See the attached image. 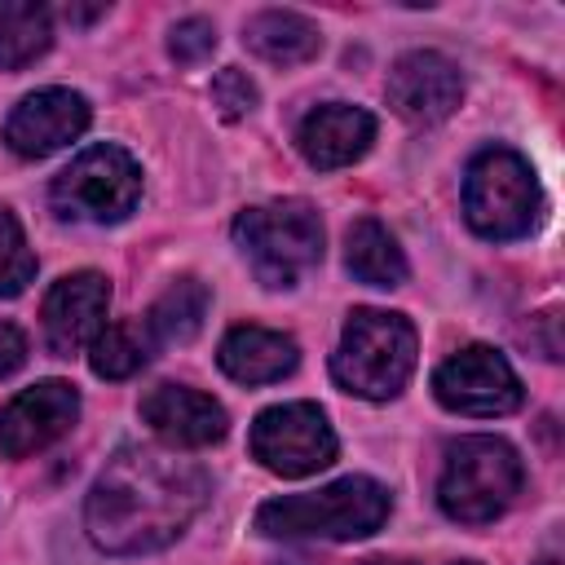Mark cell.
<instances>
[{"instance_id":"obj_5","label":"cell","mask_w":565,"mask_h":565,"mask_svg":"<svg viewBox=\"0 0 565 565\" xmlns=\"http://www.w3.org/2000/svg\"><path fill=\"white\" fill-rule=\"evenodd\" d=\"M234 243L265 287H291L322 260V221L305 199H278L238 212Z\"/></svg>"},{"instance_id":"obj_7","label":"cell","mask_w":565,"mask_h":565,"mask_svg":"<svg viewBox=\"0 0 565 565\" xmlns=\"http://www.w3.org/2000/svg\"><path fill=\"white\" fill-rule=\"evenodd\" d=\"M141 199V168L119 146H93L53 181V207L71 221H124Z\"/></svg>"},{"instance_id":"obj_16","label":"cell","mask_w":565,"mask_h":565,"mask_svg":"<svg viewBox=\"0 0 565 565\" xmlns=\"http://www.w3.org/2000/svg\"><path fill=\"white\" fill-rule=\"evenodd\" d=\"M221 371L238 384H269V380H282L296 371L300 362V349L291 335L282 331H269V327H234L225 340H221Z\"/></svg>"},{"instance_id":"obj_9","label":"cell","mask_w":565,"mask_h":565,"mask_svg":"<svg viewBox=\"0 0 565 565\" xmlns=\"http://www.w3.org/2000/svg\"><path fill=\"white\" fill-rule=\"evenodd\" d=\"M433 393L459 415H508L521 406V380L512 362L490 344H468L433 375Z\"/></svg>"},{"instance_id":"obj_2","label":"cell","mask_w":565,"mask_h":565,"mask_svg":"<svg viewBox=\"0 0 565 565\" xmlns=\"http://www.w3.org/2000/svg\"><path fill=\"white\" fill-rule=\"evenodd\" d=\"M388 490L371 477H340L322 490L260 503L256 530L269 539H366L388 521Z\"/></svg>"},{"instance_id":"obj_24","label":"cell","mask_w":565,"mask_h":565,"mask_svg":"<svg viewBox=\"0 0 565 565\" xmlns=\"http://www.w3.org/2000/svg\"><path fill=\"white\" fill-rule=\"evenodd\" d=\"M212 49H216V26H212L207 18H181V22L172 26L168 53H172L177 62L194 66V62H203V57H207Z\"/></svg>"},{"instance_id":"obj_18","label":"cell","mask_w":565,"mask_h":565,"mask_svg":"<svg viewBox=\"0 0 565 565\" xmlns=\"http://www.w3.org/2000/svg\"><path fill=\"white\" fill-rule=\"evenodd\" d=\"M344 265L366 287H402L406 282V256H402L397 238L375 216H362V221L349 225V234H344Z\"/></svg>"},{"instance_id":"obj_27","label":"cell","mask_w":565,"mask_h":565,"mask_svg":"<svg viewBox=\"0 0 565 565\" xmlns=\"http://www.w3.org/2000/svg\"><path fill=\"white\" fill-rule=\"evenodd\" d=\"M358 565H406V561H388V556H371V561H358Z\"/></svg>"},{"instance_id":"obj_20","label":"cell","mask_w":565,"mask_h":565,"mask_svg":"<svg viewBox=\"0 0 565 565\" xmlns=\"http://www.w3.org/2000/svg\"><path fill=\"white\" fill-rule=\"evenodd\" d=\"M53 40V18L35 0H0V71L35 62Z\"/></svg>"},{"instance_id":"obj_28","label":"cell","mask_w":565,"mask_h":565,"mask_svg":"<svg viewBox=\"0 0 565 565\" xmlns=\"http://www.w3.org/2000/svg\"><path fill=\"white\" fill-rule=\"evenodd\" d=\"M539 565H556V561H539Z\"/></svg>"},{"instance_id":"obj_12","label":"cell","mask_w":565,"mask_h":565,"mask_svg":"<svg viewBox=\"0 0 565 565\" xmlns=\"http://www.w3.org/2000/svg\"><path fill=\"white\" fill-rule=\"evenodd\" d=\"M84 128H88V102L79 93L40 88V93H26L13 106L9 124H4V141L22 159H44V154L71 146Z\"/></svg>"},{"instance_id":"obj_11","label":"cell","mask_w":565,"mask_h":565,"mask_svg":"<svg viewBox=\"0 0 565 565\" xmlns=\"http://www.w3.org/2000/svg\"><path fill=\"white\" fill-rule=\"evenodd\" d=\"M459 97H463L459 66L433 49L402 53L388 71V102L411 124H441L446 115H455Z\"/></svg>"},{"instance_id":"obj_14","label":"cell","mask_w":565,"mask_h":565,"mask_svg":"<svg viewBox=\"0 0 565 565\" xmlns=\"http://www.w3.org/2000/svg\"><path fill=\"white\" fill-rule=\"evenodd\" d=\"M141 419L168 441V446H185V450H199V446H212L225 437L230 419H225V406L199 388H185V384H159L141 397Z\"/></svg>"},{"instance_id":"obj_23","label":"cell","mask_w":565,"mask_h":565,"mask_svg":"<svg viewBox=\"0 0 565 565\" xmlns=\"http://www.w3.org/2000/svg\"><path fill=\"white\" fill-rule=\"evenodd\" d=\"M212 106H216L225 119H243V115L256 106V84H252L238 66H225V71H216V79H212Z\"/></svg>"},{"instance_id":"obj_13","label":"cell","mask_w":565,"mask_h":565,"mask_svg":"<svg viewBox=\"0 0 565 565\" xmlns=\"http://www.w3.org/2000/svg\"><path fill=\"white\" fill-rule=\"evenodd\" d=\"M106 305H110V282L93 269L66 274L53 282V291L44 296V340L57 358L79 353L84 344H93L106 327Z\"/></svg>"},{"instance_id":"obj_19","label":"cell","mask_w":565,"mask_h":565,"mask_svg":"<svg viewBox=\"0 0 565 565\" xmlns=\"http://www.w3.org/2000/svg\"><path fill=\"white\" fill-rule=\"evenodd\" d=\"M203 318H207V287L199 278H177L150 305V313L141 322H146L150 340H159V344H185V340L199 335Z\"/></svg>"},{"instance_id":"obj_29","label":"cell","mask_w":565,"mask_h":565,"mask_svg":"<svg viewBox=\"0 0 565 565\" xmlns=\"http://www.w3.org/2000/svg\"><path fill=\"white\" fill-rule=\"evenodd\" d=\"M459 565H477V561H459Z\"/></svg>"},{"instance_id":"obj_25","label":"cell","mask_w":565,"mask_h":565,"mask_svg":"<svg viewBox=\"0 0 565 565\" xmlns=\"http://www.w3.org/2000/svg\"><path fill=\"white\" fill-rule=\"evenodd\" d=\"M530 344H539V353L547 358V362H556L561 358V335H556V309H543V313H534L530 318Z\"/></svg>"},{"instance_id":"obj_15","label":"cell","mask_w":565,"mask_h":565,"mask_svg":"<svg viewBox=\"0 0 565 565\" xmlns=\"http://www.w3.org/2000/svg\"><path fill=\"white\" fill-rule=\"evenodd\" d=\"M300 154L313 168H344L353 159H362L375 141V119L362 106H344V102H327L318 110L305 115L300 132Z\"/></svg>"},{"instance_id":"obj_17","label":"cell","mask_w":565,"mask_h":565,"mask_svg":"<svg viewBox=\"0 0 565 565\" xmlns=\"http://www.w3.org/2000/svg\"><path fill=\"white\" fill-rule=\"evenodd\" d=\"M243 44H247L256 57L274 62V66H300V62L318 57L322 35H318V26H313L305 13H291V9H265V13L247 18V26H243Z\"/></svg>"},{"instance_id":"obj_6","label":"cell","mask_w":565,"mask_h":565,"mask_svg":"<svg viewBox=\"0 0 565 565\" xmlns=\"http://www.w3.org/2000/svg\"><path fill=\"white\" fill-rule=\"evenodd\" d=\"M463 212L481 238H521L543 216L534 168L516 150H481L463 177Z\"/></svg>"},{"instance_id":"obj_26","label":"cell","mask_w":565,"mask_h":565,"mask_svg":"<svg viewBox=\"0 0 565 565\" xmlns=\"http://www.w3.org/2000/svg\"><path fill=\"white\" fill-rule=\"evenodd\" d=\"M22 358H26V340H22V331L9 327V322H0V375H9L13 366H22Z\"/></svg>"},{"instance_id":"obj_4","label":"cell","mask_w":565,"mask_h":565,"mask_svg":"<svg viewBox=\"0 0 565 565\" xmlns=\"http://www.w3.org/2000/svg\"><path fill=\"white\" fill-rule=\"evenodd\" d=\"M415 371V327L388 309H353L331 358V375L340 388L384 402L402 393Z\"/></svg>"},{"instance_id":"obj_21","label":"cell","mask_w":565,"mask_h":565,"mask_svg":"<svg viewBox=\"0 0 565 565\" xmlns=\"http://www.w3.org/2000/svg\"><path fill=\"white\" fill-rule=\"evenodd\" d=\"M150 358V331L141 318H128V322H115V327H102V335L93 340V375L102 380H128L132 371H141Z\"/></svg>"},{"instance_id":"obj_22","label":"cell","mask_w":565,"mask_h":565,"mask_svg":"<svg viewBox=\"0 0 565 565\" xmlns=\"http://www.w3.org/2000/svg\"><path fill=\"white\" fill-rule=\"evenodd\" d=\"M35 278V252L9 207H0V296H18Z\"/></svg>"},{"instance_id":"obj_1","label":"cell","mask_w":565,"mask_h":565,"mask_svg":"<svg viewBox=\"0 0 565 565\" xmlns=\"http://www.w3.org/2000/svg\"><path fill=\"white\" fill-rule=\"evenodd\" d=\"M207 472L194 459L159 446H124L97 472L84 525L115 556H137L172 543L207 503Z\"/></svg>"},{"instance_id":"obj_10","label":"cell","mask_w":565,"mask_h":565,"mask_svg":"<svg viewBox=\"0 0 565 565\" xmlns=\"http://www.w3.org/2000/svg\"><path fill=\"white\" fill-rule=\"evenodd\" d=\"M79 415V393L66 380H40L22 388L0 411V450L9 459H26L44 446H53Z\"/></svg>"},{"instance_id":"obj_8","label":"cell","mask_w":565,"mask_h":565,"mask_svg":"<svg viewBox=\"0 0 565 565\" xmlns=\"http://www.w3.org/2000/svg\"><path fill=\"white\" fill-rule=\"evenodd\" d=\"M252 455L278 477H309L335 459V433L313 402H282L256 415Z\"/></svg>"},{"instance_id":"obj_3","label":"cell","mask_w":565,"mask_h":565,"mask_svg":"<svg viewBox=\"0 0 565 565\" xmlns=\"http://www.w3.org/2000/svg\"><path fill=\"white\" fill-rule=\"evenodd\" d=\"M525 468L521 455L503 437H459L446 446V463L437 477V503L450 521L486 525L512 508L521 494Z\"/></svg>"}]
</instances>
